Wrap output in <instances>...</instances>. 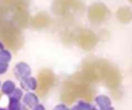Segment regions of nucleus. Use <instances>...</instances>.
Instances as JSON below:
<instances>
[{"label":"nucleus","instance_id":"obj_1","mask_svg":"<svg viewBox=\"0 0 132 110\" xmlns=\"http://www.w3.org/2000/svg\"><path fill=\"white\" fill-rule=\"evenodd\" d=\"M0 39L11 48H18L22 45V34L12 23L0 20Z\"/></svg>","mask_w":132,"mask_h":110},{"label":"nucleus","instance_id":"obj_16","mask_svg":"<svg viewBox=\"0 0 132 110\" xmlns=\"http://www.w3.org/2000/svg\"><path fill=\"white\" fill-rule=\"evenodd\" d=\"M77 104L81 107L82 110H99L97 107H95L94 105H92L90 102H87L85 100H79L77 101Z\"/></svg>","mask_w":132,"mask_h":110},{"label":"nucleus","instance_id":"obj_11","mask_svg":"<svg viewBox=\"0 0 132 110\" xmlns=\"http://www.w3.org/2000/svg\"><path fill=\"white\" fill-rule=\"evenodd\" d=\"M94 101L99 110H108L111 107V99L106 95H98L94 98Z\"/></svg>","mask_w":132,"mask_h":110},{"label":"nucleus","instance_id":"obj_5","mask_svg":"<svg viewBox=\"0 0 132 110\" xmlns=\"http://www.w3.org/2000/svg\"><path fill=\"white\" fill-rule=\"evenodd\" d=\"M68 8L81 9L82 4L79 0H56L53 5V9L57 13H64Z\"/></svg>","mask_w":132,"mask_h":110},{"label":"nucleus","instance_id":"obj_17","mask_svg":"<svg viewBox=\"0 0 132 110\" xmlns=\"http://www.w3.org/2000/svg\"><path fill=\"white\" fill-rule=\"evenodd\" d=\"M24 90L21 88V87H16L14 90H13V93L9 96V97H11V98H13V99H16V100H19V101H22V99H23V97H24Z\"/></svg>","mask_w":132,"mask_h":110},{"label":"nucleus","instance_id":"obj_6","mask_svg":"<svg viewBox=\"0 0 132 110\" xmlns=\"http://www.w3.org/2000/svg\"><path fill=\"white\" fill-rule=\"evenodd\" d=\"M77 42L82 48L91 49L96 43V37L93 33L87 31V32H84L82 34H79L77 36Z\"/></svg>","mask_w":132,"mask_h":110},{"label":"nucleus","instance_id":"obj_15","mask_svg":"<svg viewBox=\"0 0 132 110\" xmlns=\"http://www.w3.org/2000/svg\"><path fill=\"white\" fill-rule=\"evenodd\" d=\"M12 59V54L8 49H3L0 51V62L2 63H9Z\"/></svg>","mask_w":132,"mask_h":110},{"label":"nucleus","instance_id":"obj_2","mask_svg":"<svg viewBox=\"0 0 132 110\" xmlns=\"http://www.w3.org/2000/svg\"><path fill=\"white\" fill-rule=\"evenodd\" d=\"M93 90L86 83H76L73 81H66L61 99L67 103H72L77 97L89 98Z\"/></svg>","mask_w":132,"mask_h":110},{"label":"nucleus","instance_id":"obj_26","mask_svg":"<svg viewBox=\"0 0 132 110\" xmlns=\"http://www.w3.org/2000/svg\"><path fill=\"white\" fill-rule=\"evenodd\" d=\"M1 86H2V82L0 81V89H1Z\"/></svg>","mask_w":132,"mask_h":110},{"label":"nucleus","instance_id":"obj_10","mask_svg":"<svg viewBox=\"0 0 132 110\" xmlns=\"http://www.w3.org/2000/svg\"><path fill=\"white\" fill-rule=\"evenodd\" d=\"M22 103L26 105L28 108L32 109L37 104H39V97L34 91H27L24 94V97L22 99Z\"/></svg>","mask_w":132,"mask_h":110},{"label":"nucleus","instance_id":"obj_13","mask_svg":"<svg viewBox=\"0 0 132 110\" xmlns=\"http://www.w3.org/2000/svg\"><path fill=\"white\" fill-rule=\"evenodd\" d=\"M16 88V85L14 83V81L10 80V79H7L5 80L3 83H2V86H1V93L3 95H6V96H10L13 90Z\"/></svg>","mask_w":132,"mask_h":110},{"label":"nucleus","instance_id":"obj_18","mask_svg":"<svg viewBox=\"0 0 132 110\" xmlns=\"http://www.w3.org/2000/svg\"><path fill=\"white\" fill-rule=\"evenodd\" d=\"M8 63H2L0 62V75L5 74L8 71Z\"/></svg>","mask_w":132,"mask_h":110},{"label":"nucleus","instance_id":"obj_4","mask_svg":"<svg viewBox=\"0 0 132 110\" xmlns=\"http://www.w3.org/2000/svg\"><path fill=\"white\" fill-rule=\"evenodd\" d=\"M89 19L94 23H100L103 22L107 15H108V9L107 7L102 3H95L90 6L89 11Z\"/></svg>","mask_w":132,"mask_h":110},{"label":"nucleus","instance_id":"obj_19","mask_svg":"<svg viewBox=\"0 0 132 110\" xmlns=\"http://www.w3.org/2000/svg\"><path fill=\"white\" fill-rule=\"evenodd\" d=\"M53 110H70V108H69L66 104L60 103V104H57V105L53 108Z\"/></svg>","mask_w":132,"mask_h":110},{"label":"nucleus","instance_id":"obj_12","mask_svg":"<svg viewBox=\"0 0 132 110\" xmlns=\"http://www.w3.org/2000/svg\"><path fill=\"white\" fill-rule=\"evenodd\" d=\"M117 16H118V20L122 23H129L131 20H132V11L130 8L126 7V6H123V7H120L117 11Z\"/></svg>","mask_w":132,"mask_h":110},{"label":"nucleus","instance_id":"obj_3","mask_svg":"<svg viewBox=\"0 0 132 110\" xmlns=\"http://www.w3.org/2000/svg\"><path fill=\"white\" fill-rule=\"evenodd\" d=\"M38 87L37 90L41 96H44L55 84V75L48 69H43L38 74Z\"/></svg>","mask_w":132,"mask_h":110},{"label":"nucleus","instance_id":"obj_21","mask_svg":"<svg viewBox=\"0 0 132 110\" xmlns=\"http://www.w3.org/2000/svg\"><path fill=\"white\" fill-rule=\"evenodd\" d=\"M70 110H82V109H81V107L76 103L75 105H73V106L70 108Z\"/></svg>","mask_w":132,"mask_h":110},{"label":"nucleus","instance_id":"obj_8","mask_svg":"<svg viewBox=\"0 0 132 110\" xmlns=\"http://www.w3.org/2000/svg\"><path fill=\"white\" fill-rule=\"evenodd\" d=\"M20 85H21V88L23 90L34 91L38 87V81L35 77L29 76V77H26L24 79H21L20 80Z\"/></svg>","mask_w":132,"mask_h":110},{"label":"nucleus","instance_id":"obj_25","mask_svg":"<svg viewBox=\"0 0 132 110\" xmlns=\"http://www.w3.org/2000/svg\"><path fill=\"white\" fill-rule=\"evenodd\" d=\"M0 110H7V108H3V107H0Z\"/></svg>","mask_w":132,"mask_h":110},{"label":"nucleus","instance_id":"obj_22","mask_svg":"<svg viewBox=\"0 0 132 110\" xmlns=\"http://www.w3.org/2000/svg\"><path fill=\"white\" fill-rule=\"evenodd\" d=\"M3 49H5V48H4V43L0 40V51H2Z\"/></svg>","mask_w":132,"mask_h":110},{"label":"nucleus","instance_id":"obj_7","mask_svg":"<svg viewBox=\"0 0 132 110\" xmlns=\"http://www.w3.org/2000/svg\"><path fill=\"white\" fill-rule=\"evenodd\" d=\"M13 72H14V76L18 79L21 80V79H24L26 77L31 76L32 70H31V67L27 63H25V62H19V63L15 64Z\"/></svg>","mask_w":132,"mask_h":110},{"label":"nucleus","instance_id":"obj_23","mask_svg":"<svg viewBox=\"0 0 132 110\" xmlns=\"http://www.w3.org/2000/svg\"><path fill=\"white\" fill-rule=\"evenodd\" d=\"M30 108H28L26 105H24V104H22V107H21V110H29Z\"/></svg>","mask_w":132,"mask_h":110},{"label":"nucleus","instance_id":"obj_9","mask_svg":"<svg viewBox=\"0 0 132 110\" xmlns=\"http://www.w3.org/2000/svg\"><path fill=\"white\" fill-rule=\"evenodd\" d=\"M50 22H51V19L48 17V15L41 12V13L36 14V15L31 20V25H32L34 28H36V29H37V28L40 29V28H44V27L48 26Z\"/></svg>","mask_w":132,"mask_h":110},{"label":"nucleus","instance_id":"obj_20","mask_svg":"<svg viewBox=\"0 0 132 110\" xmlns=\"http://www.w3.org/2000/svg\"><path fill=\"white\" fill-rule=\"evenodd\" d=\"M32 110H45V107L42 105V104H37L34 108H32Z\"/></svg>","mask_w":132,"mask_h":110},{"label":"nucleus","instance_id":"obj_24","mask_svg":"<svg viewBox=\"0 0 132 110\" xmlns=\"http://www.w3.org/2000/svg\"><path fill=\"white\" fill-rule=\"evenodd\" d=\"M108 110H116V109H114V107H112V106H111V107H110Z\"/></svg>","mask_w":132,"mask_h":110},{"label":"nucleus","instance_id":"obj_14","mask_svg":"<svg viewBox=\"0 0 132 110\" xmlns=\"http://www.w3.org/2000/svg\"><path fill=\"white\" fill-rule=\"evenodd\" d=\"M22 104H23V103H21V101L9 97L8 105H7V110H21Z\"/></svg>","mask_w":132,"mask_h":110}]
</instances>
